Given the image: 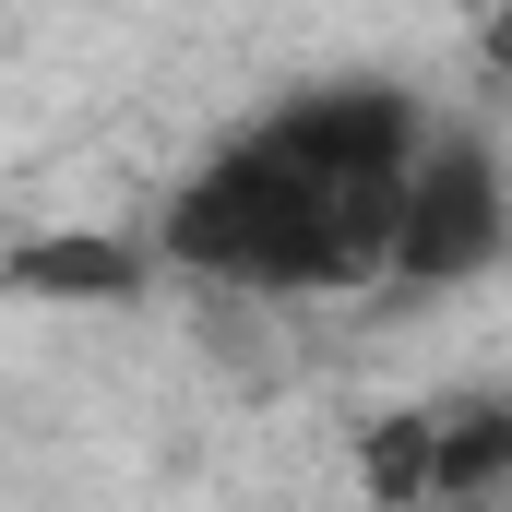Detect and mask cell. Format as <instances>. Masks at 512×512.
Returning a JSON list of instances; mask_svg holds the SVG:
<instances>
[{"label":"cell","mask_w":512,"mask_h":512,"mask_svg":"<svg viewBox=\"0 0 512 512\" xmlns=\"http://www.w3.org/2000/svg\"><path fill=\"white\" fill-rule=\"evenodd\" d=\"M429 131L441 120L417 108V84L322 72V84L251 108L155 203V251L191 286H251V298L382 286L393 227H405V179H417Z\"/></svg>","instance_id":"6da1fadb"},{"label":"cell","mask_w":512,"mask_h":512,"mask_svg":"<svg viewBox=\"0 0 512 512\" xmlns=\"http://www.w3.org/2000/svg\"><path fill=\"white\" fill-rule=\"evenodd\" d=\"M370 512H512V382H453L358 429Z\"/></svg>","instance_id":"7a4b0ae2"},{"label":"cell","mask_w":512,"mask_h":512,"mask_svg":"<svg viewBox=\"0 0 512 512\" xmlns=\"http://www.w3.org/2000/svg\"><path fill=\"white\" fill-rule=\"evenodd\" d=\"M501 262H512V155L489 131L441 120L417 179H405V227H393L382 286L393 298H453V286H477Z\"/></svg>","instance_id":"3957f363"},{"label":"cell","mask_w":512,"mask_h":512,"mask_svg":"<svg viewBox=\"0 0 512 512\" xmlns=\"http://www.w3.org/2000/svg\"><path fill=\"white\" fill-rule=\"evenodd\" d=\"M155 227L120 239V227H24L12 239V286L24 298H48V310H131V298H155Z\"/></svg>","instance_id":"277c9868"},{"label":"cell","mask_w":512,"mask_h":512,"mask_svg":"<svg viewBox=\"0 0 512 512\" xmlns=\"http://www.w3.org/2000/svg\"><path fill=\"white\" fill-rule=\"evenodd\" d=\"M477 72L512 96V0H489V12H477Z\"/></svg>","instance_id":"5b68a950"}]
</instances>
